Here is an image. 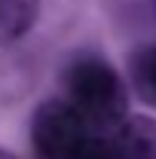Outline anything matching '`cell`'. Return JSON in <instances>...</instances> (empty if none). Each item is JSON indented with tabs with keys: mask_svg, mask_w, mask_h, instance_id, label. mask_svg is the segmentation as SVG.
I'll use <instances>...</instances> for the list:
<instances>
[{
	"mask_svg": "<svg viewBox=\"0 0 156 159\" xmlns=\"http://www.w3.org/2000/svg\"><path fill=\"white\" fill-rule=\"evenodd\" d=\"M67 159H117L113 150H110V141L107 135H98V132H89L86 138L74 147V153Z\"/></svg>",
	"mask_w": 156,
	"mask_h": 159,
	"instance_id": "8992f818",
	"label": "cell"
},
{
	"mask_svg": "<svg viewBox=\"0 0 156 159\" xmlns=\"http://www.w3.org/2000/svg\"><path fill=\"white\" fill-rule=\"evenodd\" d=\"M64 101L98 135H107L129 116V86L101 55H77L64 67Z\"/></svg>",
	"mask_w": 156,
	"mask_h": 159,
	"instance_id": "6da1fadb",
	"label": "cell"
},
{
	"mask_svg": "<svg viewBox=\"0 0 156 159\" xmlns=\"http://www.w3.org/2000/svg\"><path fill=\"white\" fill-rule=\"evenodd\" d=\"M107 141L117 159H156V119L126 116L107 132Z\"/></svg>",
	"mask_w": 156,
	"mask_h": 159,
	"instance_id": "3957f363",
	"label": "cell"
},
{
	"mask_svg": "<svg viewBox=\"0 0 156 159\" xmlns=\"http://www.w3.org/2000/svg\"><path fill=\"white\" fill-rule=\"evenodd\" d=\"M89 132L92 129L64 98H49L31 119V153L34 159H67Z\"/></svg>",
	"mask_w": 156,
	"mask_h": 159,
	"instance_id": "7a4b0ae2",
	"label": "cell"
},
{
	"mask_svg": "<svg viewBox=\"0 0 156 159\" xmlns=\"http://www.w3.org/2000/svg\"><path fill=\"white\" fill-rule=\"evenodd\" d=\"M40 0H0V46L21 40L37 21Z\"/></svg>",
	"mask_w": 156,
	"mask_h": 159,
	"instance_id": "277c9868",
	"label": "cell"
},
{
	"mask_svg": "<svg viewBox=\"0 0 156 159\" xmlns=\"http://www.w3.org/2000/svg\"><path fill=\"white\" fill-rule=\"evenodd\" d=\"M129 83L138 92V98L147 101L156 107V43L153 46H144L141 52L132 55L129 64Z\"/></svg>",
	"mask_w": 156,
	"mask_h": 159,
	"instance_id": "5b68a950",
	"label": "cell"
},
{
	"mask_svg": "<svg viewBox=\"0 0 156 159\" xmlns=\"http://www.w3.org/2000/svg\"><path fill=\"white\" fill-rule=\"evenodd\" d=\"M0 159H19V156H12L9 150H0Z\"/></svg>",
	"mask_w": 156,
	"mask_h": 159,
	"instance_id": "52a82bcc",
	"label": "cell"
},
{
	"mask_svg": "<svg viewBox=\"0 0 156 159\" xmlns=\"http://www.w3.org/2000/svg\"><path fill=\"white\" fill-rule=\"evenodd\" d=\"M153 9H156V0H153Z\"/></svg>",
	"mask_w": 156,
	"mask_h": 159,
	"instance_id": "ba28073f",
	"label": "cell"
}]
</instances>
